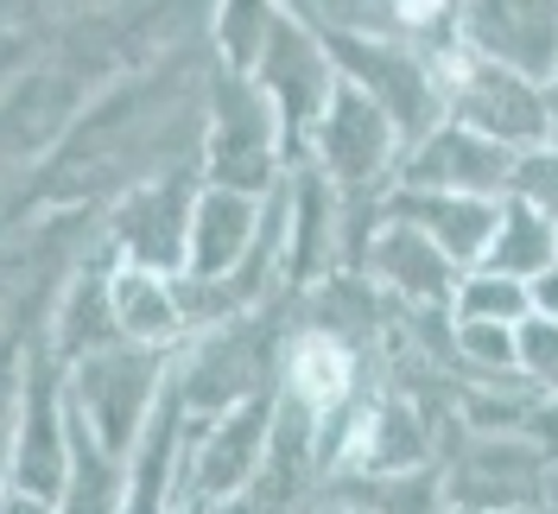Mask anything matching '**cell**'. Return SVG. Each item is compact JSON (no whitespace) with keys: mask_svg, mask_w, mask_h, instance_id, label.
<instances>
[{"mask_svg":"<svg viewBox=\"0 0 558 514\" xmlns=\"http://www.w3.org/2000/svg\"><path fill=\"white\" fill-rule=\"evenodd\" d=\"M172 375H178V349L108 343V349L64 369L70 413H76V426L96 432V445H108L114 457H134L159 401L172 394Z\"/></svg>","mask_w":558,"mask_h":514,"instance_id":"cell-2","label":"cell"},{"mask_svg":"<svg viewBox=\"0 0 558 514\" xmlns=\"http://www.w3.org/2000/svg\"><path fill=\"white\" fill-rule=\"evenodd\" d=\"M521 381L558 394V324L553 318H526L521 324Z\"/></svg>","mask_w":558,"mask_h":514,"instance_id":"cell-26","label":"cell"},{"mask_svg":"<svg viewBox=\"0 0 558 514\" xmlns=\"http://www.w3.org/2000/svg\"><path fill=\"white\" fill-rule=\"evenodd\" d=\"M438 76H445V115L457 128L495 140L508 153H533V146L558 140L553 96L526 70L495 64L483 51H470V45H451V51H438Z\"/></svg>","mask_w":558,"mask_h":514,"instance_id":"cell-4","label":"cell"},{"mask_svg":"<svg viewBox=\"0 0 558 514\" xmlns=\"http://www.w3.org/2000/svg\"><path fill=\"white\" fill-rule=\"evenodd\" d=\"M279 0H216V20H209V58L229 70L254 76V58L274 33Z\"/></svg>","mask_w":558,"mask_h":514,"instance_id":"cell-23","label":"cell"},{"mask_svg":"<svg viewBox=\"0 0 558 514\" xmlns=\"http://www.w3.org/2000/svg\"><path fill=\"white\" fill-rule=\"evenodd\" d=\"M312 20V13H305ZM330 58H337V76L355 83L368 103L387 108V121L400 128L407 146H418L425 134H438L451 115H445V76H438V58L418 51L407 38H381V33H349V26H330V20H312Z\"/></svg>","mask_w":558,"mask_h":514,"instance_id":"cell-3","label":"cell"},{"mask_svg":"<svg viewBox=\"0 0 558 514\" xmlns=\"http://www.w3.org/2000/svg\"><path fill=\"white\" fill-rule=\"evenodd\" d=\"M533 318H553L558 324V267H546L533 279Z\"/></svg>","mask_w":558,"mask_h":514,"instance_id":"cell-28","label":"cell"},{"mask_svg":"<svg viewBox=\"0 0 558 514\" xmlns=\"http://www.w3.org/2000/svg\"><path fill=\"white\" fill-rule=\"evenodd\" d=\"M274 419H279V387L254 394L242 407L216 413V419H191V439H184V477H178V509H222V502H242L267 445H274Z\"/></svg>","mask_w":558,"mask_h":514,"instance_id":"cell-7","label":"cell"},{"mask_svg":"<svg viewBox=\"0 0 558 514\" xmlns=\"http://www.w3.org/2000/svg\"><path fill=\"white\" fill-rule=\"evenodd\" d=\"M407 140L387 121L381 103H368L355 83H337V96L317 121L312 140V166L343 191V198H387L393 191V171H400Z\"/></svg>","mask_w":558,"mask_h":514,"instance_id":"cell-9","label":"cell"},{"mask_svg":"<svg viewBox=\"0 0 558 514\" xmlns=\"http://www.w3.org/2000/svg\"><path fill=\"white\" fill-rule=\"evenodd\" d=\"M451 514H476V509H451Z\"/></svg>","mask_w":558,"mask_h":514,"instance_id":"cell-32","label":"cell"},{"mask_svg":"<svg viewBox=\"0 0 558 514\" xmlns=\"http://www.w3.org/2000/svg\"><path fill=\"white\" fill-rule=\"evenodd\" d=\"M102 89L96 83H83L76 70L64 64H26L13 70V83H7V108H0V128H7V171H13V184L20 178H33L58 146L70 140V128L83 121V108L96 103Z\"/></svg>","mask_w":558,"mask_h":514,"instance_id":"cell-11","label":"cell"},{"mask_svg":"<svg viewBox=\"0 0 558 514\" xmlns=\"http://www.w3.org/2000/svg\"><path fill=\"white\" fill-rule=\"evenodd\" d=\"M514 198H526V204H539L546 216H558V140L514 159Z\"/></svg>","mask_w":558,"mask_h":514,"instance_id":"cell-27","label":"cell"},{"mask_svg":"<svg viewBox=\"0 0 558 514\" xmlns=\"http://www.w3.org/2000/svg\"><path fill=\"white\" fill-rule=\"evenodd\" d=\"M279 394H286V401H299L317 426H324L330 413H343L349 401H355V349H349V337L305 324L299 337L286 343V362H279Z\"/></svg>","mask_w":558,"mask_h":514,"instance_id":"cell-19","label":"cell"},{"mask_svg":"<svg viewBox=\"0 0 558 514\" xmlns=\"http://www.w3.org/2000/svg\"><path fill=\"white\" fill-rule=\"evenodd\" d=\"M451 509L476 514H546L553 502V457L521 432H476L451 464Z\"/></svg>","mask_w":558,"mask_h":514,"instance_id":"cell-10","label":"cell"},{"mask_svg":"<svg viewBox=\"0 0 558 514\" xmlns=\"http://www.w3.org/2000/svg\"><path fill=\"white\" fill-rule=\"evenodd\" d=\"M451 356L483 381H521V324L451 318Z\"/></svg>","mask_w":558,"mask_h":514,"instance_id":"cell-24","label":"cell"},{"mask_svg":"<svg viewBox=\"0 0 558 514\" xmlns=\"http://www.w3.org/2000/svg\"><path fill=\"white\" fill-rule=\"evenodd\" d=\"M546 96H553V121H558V70H553V83H546Z\"/></svg>","mask_w":558,"mask_h":514,"instance_id":"cell-30","label":"cell"},{"mask_svg":"<svg viewBox=\"0 0 558 514\" xmlns=\"http://www.w3.org/2000/svg\"><path fill=\"white\" fill-rule=\"evenodd\" d=\"M286 134L267 103V89L242 70L216 64L204 70V184L247 191V198H274L286 184Z\"/></svg>","mask_w":558,"mask_h":514,"instance_id":"cell-1","label":"cell"},{"mask_svg":"<svg viewBox=\"0 0 558 514\" xmlns=\"http://www.w3.org/2000/svg\"><path fill=\"white\" fill-rule=\"evenodd\" d=\"M254 83L267 89V103L279 115V134H286V159L299 166V159H312V140H317V121H324V108L337 96V58H330V45L317 33L305 13H292V7H279L274 33L260 45V58H254Z\"/></svg>","mask_w":558,"mask_h":514,"instance_id":"cell-6","label":"cell"},{"mask_svg":"<svg viewBox=\"0 0 558 514\" xmlns=\"http://www.w3.org/2000/svg\"><path fill=\"white\" fill-rule=\"evenodd\" d=\"M343 236H349V198L312 166L286 171V286H324V274L337 267L343 254Z\"/></svg>","mask_w":558,"mask_h":514,"instance_id":"cell-14","label":"cell"},{"mask_svg":"<svg viewBox=\"0 0 558 514\" xmlns=\"http://www.w3.org/2000/svg\"><path fill=\"white\" fill-rule=\"evenodd\" d=\"M324 502L355 514H451V477H445V464L343 470V477H324Z\"/></svg>","mask_w":558,"mask_h":514,"instance_id":"cell-20","label":"cell"},{"mask_svg":"<svg viewBox=\"0 0 558 514\" xmlns=\"http://www.w3.org/2000/svg\"><path fill=\"white\" fill-rule=\"evenodd\" d=\"M514 159L508 146L470 134L445 121L438 134H425L418 146L400 153L393 171V191H451V198H514Z\"/></svg>","mask_w":558,"mask_h":514,"instance_id":"cell-12","label":"cell"},{"mask_svg":"<svg viewBox=\"0 0 558 514\" xmlns=\"http://www.w3.org/2000/svg\"><path fill=\"white\" fill-rule=\"evenodd\" d=\"M197 198H204V166H178V171H159V178L128 184V191L108 204V223H102L108 248H114L121 261H134V267L184 274Z\"/></svg>","mask_w":558,"mask_h":514,"instance_id":"cell-8","label":"cell"},{"mask_svg":"<svg viewBox=\"0 0 558 514\" xmlns=\"http://www.w3.org/2000/svg\"><path fill=\"white\" fill-rule=\"evenodd\" d=\"M362 274L375 279L381 292H393L400 306H413V311H451L457 306V286H463V267H457L451 254L425 236V229L393 223V216L375 229Z\"/></svg>","mask_w":558,"mask_h":514,"instance_id":"cell-15","label":"cell"},{"mask_svg":"<svg viewBox=\"0 0 558 514\" xmlns=\"http://www.w3.org/2000/svg\"><path fill=\"white\" fill-rule=\"evenodd\" d=\"M70 445H76V419H70V387L64 362L51 343H33L13 356V445H7V489H26L58 502L70 482Z\"/></svg>","mask_w":558,"mask_h":514,"instance_id":"cell-5","label":"cell"},{"mask_svg":"<svg viewBox=\"0 0 558 514\" xmlns=\"http://www.w3.org/2000/svg\"><path fill=\"white\" fill-rule=\"evenodd\" d=\"M121 509H128V457H114L108 445H96L89 426H76L70 482H64V495H58V514H121Z\"/></svg>","mask_w":558,"mask_h":514,"instance_id":"cell-22","label":"cell"},{"mask_svg":"<svg viewBox=\"0 0 558 514\" xmlns=\"http://www.w3.org/2000/svg\"><path fill=\"white\" fill-rule=\"evenodd\" d=\"M267 229V198H247V191H222L204 184L197 216H191V279H235L254 254V241Z\"/></svg>","mask_w":558,"mask_h":514,"instance_id":"cell-17","label":"cell"},{"mask_svg":"<svg viewBox=\"0 0 558 514\" xmlns=\"http://www.w3.org/2000/svg\"><path fill=\"white\" fill-rule=\"evenodd\" d=\"M483 267L495 274H514V279H533L558 267V216H546L539 204H526V198H508L501 210V229H495V248H488Z\"/></svg>","mask_w":558,"mask_h":514,"instance_id":"cell-21","label":"cell"},{"mask_svg":"<svg viewBox=\"0 0 558 514\" xmlns=\"http://www.w3.org/2000/svg\"><path fill=\"white\" fill-rule=\"evenodd\" d=\"M501 210L508 198H451V191H387V216L393 223H413L451 254L457 267H483L495 229H501Z\"/></svg>","mask_w":558,"mask_h":514,"instance_id":"cell-16","label":"cell"},{"mask_svg":"<svg viewBox=\"0 0 558 514\" xmlns=\"http://www.w3.org/2000/svg\"><path fill=\"white\" fill-rule=\"evenodd\" d=\"M0 514H58V502L26 495V489H7V495H0Z\"/></svg>","mask_w":558,"mask_h":514,"instance_id":"cell-29","label":"cell"},{"mask_svg":"<svg viewBox=\"0 0 558 514\" xmlns=\"http://www.w3.org/2000/svg\"><path fill=\"white\" fill-rule=\"evenodd\" d=\"M457 45L483 51L495 64L526 70L533 83H553L558 70V0H463Z\"/></svg>","mask_w":558,"mask_h":514,"instance_id":"cell-13","label":"cell"},{"mask_svg":"<svg viewBox=\"0 0 558 514\" xmlns=\"http://www.w3.org/2000/svg\"><path fill=\"white\" fill-rule=\"evenodd\" d=\"M546 514H558V470H553V502H546Z\"/></svg>","mask_w":558,"mask_h":514,"instance_id":"cell-31","label":"cell"},{"mask_svg":"<svg viewBox=\"0 0 558 514\" xmlns=\"http://www.w3.org/2000/svg\"><path fill=\"white\" fill-rule=\"evenodd\" d=\"M451 318H488V324H526L533 318V286L514 274H495V267H470L457 286Z\"/></svg>","mask_w":558,"mask_h":514,"instance_id":"cell-25","label":"cell"},{"mask_svg":"<svg viewBox=\"0 0 558 514\" xmlns=\"http://www.w3.org/2000/svg\"><path fill=\"white\" fill-rule=\"evenodd\" d=\"M108 306H114V331H121V343H146V349H184V343H191V311H184L178 274L114 261Z\"/></svg>","mask_w":558,"mask_h":514,"instance_id":"cell-18","label":"cell"}]
</instances>
